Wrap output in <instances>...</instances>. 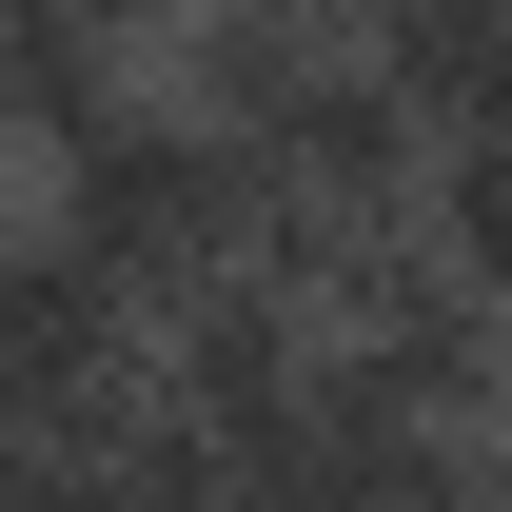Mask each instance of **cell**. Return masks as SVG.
Returning a JSON list of instances; mask_svg holds the SVG:
<instances>
[{
	"instance_id": "6da1fadb",
	"label": "cell",
	"mask_w": 512,
	"mask_h": 512,
	"mask_svg": "<svg viewBox=\"0 0 512 512\" xmlns=\"http://www.w3.org/2000/svg\"><path fill=\"white\" fill-rule=\"evenodd\" d=\"M256 158L237 138H197L178 99H138V119H99L60 158V178H40V217H60L79 256H99V276H119L138 316H158V296H197V276H237V237H256Z\"/></svg>"
},
{
	"instance_id": "7a4b0ae2",
	"label": "cell",
	"mask_w": 512,
	"mask_h": 512,
	"mask_svg": "<svg viewBox=\"0 0 512 512\" xmlns=\"http://www.w3.org/2000/svg\"><path fill=\"white\" fill-rule=\"evenodd\" d=\"M99 473H119V512H237V453H197L178 414H119Z\"/></svg>"
},
{
	"instance_id": "3957f363",
	"label": "cell",
	"mask_w": 512,
	"mask_h": 512,
	"mask_svg": "<svg viewBox=\"0 0 512 512\" xmlns=\"http://www.w3.org/2000/svg\"><path fill=\"white\" fill-rule=\"evenodd\" d=\"M0 20H40V40H79V60H158V40H178V0H0Z\"/></svg>"
}]
</instances>
